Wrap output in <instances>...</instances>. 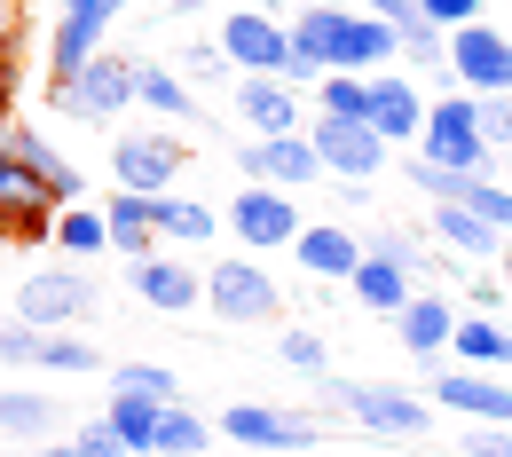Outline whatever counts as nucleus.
<instances>
[{
	"mask_svg": "<svg viewBox=\"0 0 512 457\" xmlns=\"http://www.w3.org/2000/svg\"><path fill=\"white\" fill-rule=\"evenodd\" d=\"M316 418H347L363 434H386V442H418L434 426V402L410 387H379V379H339L323 371L316 379Z\"/></svg>",
	"mask_w": 512,
	"mask_h": 457,
	"instance_id": "obj_1",
	"label": "nucleus"
},
{
	"mask_svg": "<svg viewBox=\"0 0 512 457\" xmlns=\"http://www.w3.org/2000/svg\"><path fill=\"white\" fill-rule=\"evenodd\" d=\"M418 158L442 166V174H489V134H481V103L465 87H449L426 103V134H418Z\"/></svg>",
	"mask_w": 512,
	"mask_h": 457,
	"instance_id": "obj_2",
	"label": "nucleus"
},
{
	"mask_svg": "<svg viewBox=\"0 0 512 457\" xmlns=\"http://www.w3.org/2000/svg\"><path fill=\"white\" fill-rule=\"evenodd\" d=\"M221 442H237V450H276V457H300V450H316V434H323V418L316 410H284V402H229L221 418Z\"/></svg>",
	"mask_w": 512,
	"mask_h": 457,
	"instance_id": "obj_3",
	"label": "nucleus"
},
{
	"mask_svg": "<svg viewBox=\"0 0 512 457\" xmlns=\"http://www.w3.org/2000/svg\"><path fill=\"white\" fill-rule=\"evenodd\" d=\"M205 308L221 316V324H276L284 316V292H276V276L260 268V253H237V261H213L205 268Z\"/></svg>",
	"mask_w": 512,
	"mask_h": 457,
	"instance_id": "obj_4",
	"label": "nucleus"
},
{
	"mask_svg": "<svg viewBox=\"0 0 512 457\" xmlns=\"http://www.w3.org/2000/svg\"><path fill=\"white\" fill-rule=\"evenodd\" d=\"M16 316L32 331H79L95 316V276L87 268H32L16 284Z\"/></svg>",
	"mask_w": 512,
	"mask_h": 457,
	"instance_id": "obj_5",
	"label": "nucleus"
},
{
	"mask_svg": "<svg viewBox=\"0 0 512 457\" xmlns=\"http://www.w3.org/2000/svg\"><path fill=\"white\" fill-rule=\"evenodd\" d=\"M221 48L245 79H284L292 71V16H268V8H229L221 16Z\"/></svg>",
	"mask_w": 512,
	"mask_h": 457,
	"instance_id": "obj_6",
	"label": "nucleus"
},
{
	"mask_svg": "<svg viewBox=\"0 0 512 457\" xmlns=\"http://www.w3.org/2000/svg\"><path fill=\"white\" fill-rule=\"evenodd\" d=\"M449 87H465V95H512V40L489 24V16H473V24H457L449 32Z\"/></svg>",
	"mask_w": 512,
	"mask_h": 457,
	"instance_id": "obj_7",
	"label": "nucleus"
},
{
	"mask_svg": "<svg viewBox=\"0 0 512 457\" xmlns=\"http://www.w3.org/2000/svg\"><path fill=\"white\" fill-rule=\"evenodd\" d=\"M48 95H56V111H64V119H79V127H111L119 111H134V64L103 48L95 64L79 71V79L48 87Z\"/></svg>",
	"mask_w": 512,
	"mask_h": 457,
	"instance_id": "obj_8",
	"label": "nucleus"
},
{
	"mask_svg": "<svg viewBox=\"0 0 512 457\" xmlns=\"http://www.w3.org/2000/svg\"><path fill=\"white\" fill-rule=\"evenodd\" d=\"M229 229H237V245H245V253H292V237H300L308 221H300L292 190L245 182V190L229 197Z\"/></svg>",
	"mask_w": 512,
	"mask_h": 457,
	"instance_id": "obj_9",
	"label": "nucleus"
},
{
	"mask_svg": "<svg viewBox=\"0 0 512 457\" xmlns=\"http://www.w3.org/2000/svg\"><path fill=\"white\" fill-rule=\"evenodd\" d=\"M56 213H64V205L40 190V182L16 166V150L0 142V237H8V245H56Z\"/></svg>",
	"mask_w": 512,
	"mask_h": 457,
	"instance_id": "obj_10",
	"label": "nucleus"
},
{
	"mask_svg": "<svg viewBox=\"0 0 512 457\" xmlns=\"http://www.w3.org/2000/svg\"><path fill=\"white\" fill-rule=\"evenodd\" d=\"M182 166H190V142H174V134H119V142H111V174H119V190L166 197L174 182H182Z\"/></svg>",
	"mask_w": 512,
	"mask_h": 457,
	"instance_id": "obj_11",
	"label": "nucleus"
},
{
	"mask_svg": "<svg viewBox=\"0 0 512 457\" xmlns=\"http://www.w3.org/2000/svg\"><path fill=\"white\" fill-rule=\"evenodd\" d=\"M426 402L449 410V418H465V426H512V379H497V371H465V363L434 371Z\"/></svg>",
	"mask_w": 512,
	"mask_h": 457,
	"instance_id": "obj_12",
	"label": "nucleus"
},
{
	"mask_svg": "<svg viewBox=\"0 0 512 457\" xmlns=\"http://www.w3.org/2000/svg\"><path fill=\"white\" fill-rule=\"evenodd\" d=\"M308 142H316L323 174H331V182H347V190H363V182L386 166V142L371 134V119H316Z\"/></svg>",
	"mask_w": 512,
	"mask_h": 457,
	"instance_id": "obj_13",
	"label": "nucleus"
},
{
	"mask_svg": "<svg viewBox=\"0 0 512 457\" xmlns=\"http://www.w3.org/2000/svg\"><path fill=\"white\" fill-rule=\"evenodd\" d=\"M237 166H245V182H268V190H308V182H323V158H316L308 134H253L237 150Z\"/></svg>",
	"mask_w": 512,
	"mask_h": 457,
	"instance_id": "obj_14",
	"label": "nucleus"
},
{
	"mask_svg": "<svg viewBox=\"0 0 512 457\" xmlns=\"http://www.w3.org/2000/svg\"><path fill=\"white\" fill-rule=\"evenodd\" d=\"M127 292L142 308H158V316H190L205 300V276L190 261H174V253H150V261H127Z\"/></svg>",
	"mask_w": 512,
	"mask_h": 457,
	"instance_id": "obj_15",
	"label": "nucleus"
},
{
	"mask_svg": "<svg viewBox=\"0 0 512 457\" xmlns=\"http://www.w3.org/2000/svg\"><path fill=\"white\" fill-rule=\"evenodd\" d=\"M363 237L355 229H339V221H308L300 237H292V268H308L316 284H355V268H363Z\"/></svg>",
	"mask_w": 512,
	"mask_h": 457,
	"instance_id": "obj_16",
	"label": "nucleus"
},
{
	"mask_svg": "<svg viewBox=\"0 0 512 457\" xmlns=\"http://www.w3.org/2000/svg\"><path fill=\"white\" fill-rule=\"evenodd\" d=\"M0 142L16 150V166H24L40 190L56 197V205H87V182H79V166H71V158H64V150H56V142H48L40 127H24V119H16V127L0 134Z\"/></svg>",
	"mask_w": 512,
	"mask_h": 457,
	"instance_id": "obj_17",
	"label": "nucleus"
},
{
	"mask_svg": "<svg viewBox=\"0 0 512 457\" xmlns=\"http://www.w3.org/2000/svg\"><path fill=\"white\" fill-rule=\"evenodd\" d=\"M426 103H434V95H418V79L371 71V111H363V119H371V134L394 150V142H418V134H426Z\"/></svg>",
	"mask_w": 512,
	"mask_h": 457,
	"instance_id": "obj_18",
	"label": "nucleus"
},
{
	"mask_svg": "<svg viewBox=\"0 0 512 457\" xmlns=\"http://www.w3.org/2000/svg\"><path fill=\"white\" fill-rule=\"evenodd\" d=\"M394 331H402V355H418V363H442L449 339H457V308H449L442 292H418V300L394 316Z\"/></svg>",
	"mask_w": 512,
	"mask_h": 457,
	"instance_id": "obj_19",
	"label": "nucleus"
},
{
	"mask_svg": "<svg viewBox=\"0 0 512 457\" xmlns=\"http://www.w3.org/2000/svg\"><path fill=\"white\" fill-rule=\"evenodd\" d=\"M103 32H111L103 16H79V8H64V16H56V32H48V79H56V87H64V79H79V71L103 56Z\"/></svg>",
	"mask_w": 512,
	"mask_h": 457,
	"instance_id": "obj_20",
	"label": "nucleus"
},
{
	"mask_svg": "<svg viewBox=\"0 0 512 457\" xmlns=\"http://www.w3.org/2000/svg\"><path fill=\"white\" fill-rule=\"evenodd\" d=\"M237 111L253 134H308L300 127V87L292 79H237Z\"/></svg>",
	"mask_w": 512,
	"mask_h": 457,
	"instance_id": "obj_21",
	"label": "nucleus"
},
{
	"mask_svg": "<svg viewBox=\"0 0 512 457\" xmlns=\"http://www.w3.org/2000/svg\"><path fill=\"white\" fill-rule=\"evenodd\" d=\"M426 229H434V245H442L449 261H489V253H505V237H497L481 213H465V205H434Z\"/></svg>",
	"mask_w": 512,
	"mask_h": 457,
	"instance_id": "obj_22",
	"label": "nucleus"
},
{
	"mask_svg": "<svg viewBox=\"0 0 512 457\" xmlns=\"http://www.w3.org/2000/svg\"><path fill=\"white\" fill-rule=\"evenodd\" d=\"M150 229H158V253H166V245H213L221 213L197 205V197H182V190H166V197H150Z\"/></svg>",
	"mask_w": 512,
	"mask_h": 457,
	"instance_id": "obj_23",
	"label": "nucleus"
},
{
	"mask_svg": "<svg viewBox=\"0 0 512 457\" xmlns=\"http://www.w3.org/2000/svg\"><path fill=\"white\" fill-rule=\"evenodd\" d=\"M103 221H111V253H119V261H150V253H158L150 197H142V190H111V197H103Z\"/></svg>",
	"mask_w": 512,
	"mask_h": 457,
	"instance_id": "obj_24",
	"label": "nucleus"
},
{
	"mask_svg": "<svg viewBox=\"0 0 512 457\" xmlns=\"http://www.w3.org/2000/svg\"><path fill=\"white\" fill-rule=\"evenodd\" d=\"M134 103L142 111H158V119H197V87L182 79V71H166V64H134Z\"/></svg>",
	"mask_w": 512,
	"mask_h": 457,
	"instance_id": "obj_25",
	"label": "nucleus"
},
{
	"mask_svg": "<svg viewBox=\"0 0 512 457\" xmlns=\"http://www.w3.org/2000/svg\"><path fill=\"white\" fill-rule=\"evenodd\" d=\"M457 363L465 371H512V331L497 324V316H457Z\"/></svg>",
	"mask_w": 512,
	"mask_h": 457,
	"instance_id": "obj_26",
	"label": "nucleus"
},
{
	"mask_svg": "<svg viewBox=\"0 0 512 457\" xmlns=\"http://www.w3.org/2000/svg\"><path fill=\"white\" fill-rule=\"evenodd\" d=\"M213 434H221V426L197 418L190 402H166V410H158V450H150V457H205Z\"/></svg>",
	"mask_w": 512,
	"mask_h": 457,
	"instance_id": "obj_27",
	"label": "nucleus"
},
{
	"mask_svg": "<svg viewBox=\"0 0 512 457\" xmlns=\"http://www.w3.org/2000/svg\"><path fill=\"white\" fill-rule=\"evenodd\" d=\"M103 418H111V434H119V450H127V457H150V450H158V402L111 394V402H103Z\"/></svg>",
	"mask_w": 512,
	"mask_h": 457,
	"instance_id": "obj_28",
	"label": "nucleus"
},
{
	"mask_svg": "<svg viewBox=\"0 0 512 457\" xmlns=\"http://www.w3.org/2000/svg\"><path fill=\"white\" fill-rule=\"evenodd\" d=\"M48 426H56V394L0 387V434H16V442H40Z\"/></svg>",
	"mask_w": 512,
	"mask_h": 457,
	"instance_id": "obj_29",
	"label": "nucleus"
},
{
	"mask_svg": "<svg viewBox=\"0 0 512 457\" xmlns=\"http://www.w3.org/2000/svg\"><path fill=\"white\" fill-rule=\"evenodd\" d=\"M56 245H64L71 261L111 253V221H103V205H64V213H56Z\"/></svg>",
	"mask_w": 512,
	"mask_h": 457,
	"instance_id": "obj_30",
	"label": "nucleus"
},
{
	"mask_svg": "<svg viewBox=\"0 0 512 457\" xmlns=\"http://www.w3.org/2000/svg\"><path fill=\"white\" fill-rule=\"evenodd\" d=\"M40 371H48V379H95L103 355H95V339H79V331H48V339H40Z\"/></svg>",
	"mask_w": 512,
	"mask_h": 457,
	"instance_id": "obj_31",
	"label": "nucleus"
},
{
	"mask_svg": "<svg viewBox=\"0 0 512 457\" xmlns=\"http://www.w3.org/2000/svg\"><path fill=\"white\" fill-rule=\"evenodd\" d=\"M111 394H134V402H182V379L166 363H111Z\"/></svg>",
	"mask_w": 512,
	"mask_h": 457,
	"instance_id": "obj_32",
	"label": "nucleus"
},
{
	"mask_svg": "<svg viewBox=\"0 0 512 457\" xmlns=\"http://www.w3.org/2000/svg\"><path fill=\"white\" fill-rule=\"evenodd\" d=\"M371 111V79H355V71H331L316 87V119H363Z\"/></svg>",
	"mask_w": 512,
	"mask_h": 457,
	"instance_id": "obj_33",
	"label": "nucleus"
},
{
	"mask_svg": "<svg viewBox=\"0 0 512 457\" xmlns=\"http://www.w3.org/2000/svg\"><path fill=\"white\" fill-rule=\"evenodd\" d=\"M402 64L449 71V32H442V24H426V16H410V24H402Z\"/></svg>",
	"mask_w": 512,
	"mask_h": 457,
	"instance_id": "obj_34",
	"label": "nucleus"
},
{
	"mask_svg": "<svg viewBox=\"0 0 512 457\" xmlns=\"http://www.w3.org/2000/svg\"><path fill=\"white\" fill-rule=\"evenodd\" d=\"M276 355H284V371H300V379H323V371H331L323 331H276Z\"/></svg>",
	"mask_w": 512,
	"mask_h": 457,
	"instance_id": "obj_35",
	"label": "nucleus"
},
{
	"mask_svg": "<svg viewBox=\"0 0 512 457\" xmlns=\"http://www.w3.org/2000/svg\"><path fill=\"white\" fill-rule=\"evenodd\" d=\"M40 339H48V331H32L24 316H8V324H0V363H16V371H40Z\"/></svg>",
	"mask_w": 512,
	"mask_h": 457,
	"instance_id": "obj_36",
	"label": "nucleus"
},
{
	"mask_svg": "<svg viewBox=\"0 0 512 457\" xmlns=\"http://www.w3.org/2000/svg\"><path fill=\"white\" fill-rule=\"evenodd\" d=\"M182 71H190V79H245V71L229 64L221 40H190V48H182Z\"/></svg>",
	"mask_w": 512,
	"mask_h": 457,
	"instance_id": "obj_37",
	"label": "nucleus"
},
{
	"mask_svg": "<svg viewBox=\"0 0 512 457\" xmlns=\"http://www.w3.org/2000/svg\"><path fill=\"white\" fill-rule=\"evenodd\" d=\"M457 457H512V426H457Z\"/></svg>",
	"mask_w": 512,
	"mask_h": 457,
	"instance_id": "obj_38",
	"label": "nucleus"
},
{
	"mask_svg": "<svg viewBox=\"0 0 512 457\" xmlns=\"http://www.w3.org/2000/svg\"><path fill=\"white\" fill-rule=\"evenodd\" d=\"M481 103V134H489V150H512V95H473Z\"/></svg>",
	"mask_w": 512,
	"mask_h": 457,
	"instance_id": "obj_39",
	"label": "nucleus"
},
{
	"mask_svg": "<svg viewBox=\"0 0 512 457\" xmlns=\"http://www.w3.org/2000/svg\"><path fill=\"white\" fill-rule=\"evenodd\" d=\"M418 16H426V24H442V32H457V24H473V16H481V0H418Z\"/></svg>",
	"mask_w": 512,
	"mask_h": 457,
	"instance_id": "obj_40",
	"label": "nucleus"
},
{
	"mask_svg": "<svg viewBox=\"0 0 512 457\" xmlns=\"http://www.w3.org/2000/svg\"><path fill=\"white\" fill-rule=\"evenodd\" d=\"M71 442H79V457H127V450H119V434H111V418H87Z\"/></svg>",
	"mask_w": 512,
	"mask_h": 457,
	"instance_id": "obj_41",
	"label": "nucleus"
},
{
	"mask_svg": "<svg viewBox=\"0 0 512 457\" xmlns=\"http://www.w3.org/2000/svg\"><path fill=\"white\" fill-rule=\"evenodd\" d=\"M16 71H24V24L0 32V87H8V95H16Z\"/></svg>",
	"mask_w": 512,
	"mask_h": 457,
	"instance_id": "obj_42",
	"label": "nucleus"
},
{
	"mask_svg": "<svg viewBox=\"0 0 512 457\" xmlns=\"http://www.w3.org/2000/svg\"><path fill=\"white\" fill-rule=\"evenodd\" d=\"M355 8H363V16H379V24H394V32L418 16V0H355Z\"/></svg>",
	"mask_w": 512,
	"mask_h": 457,
	"instance_id": "obj_43",
	"label": "nucleus"
},
{
	"mask_svg": "<svg viewBox=\"0 0 512 457\" xmlns=\"http://www.w3.org/2000/svg\"><path fill=\"white\" fill-rule=\"evenodd\" d=\"M64 8H79V16H103V24H111V16H127V0H64Z\"/></svg>",
	"mask_w": 512,
	"mask_h": 457,
	"instance_id": "obj_44",
	"label": "nucleus"
},
{
	"mask_svg": "<svg viewBox=\"0 0 512 457\" xmlns=\"http://www.w3.org/2000/svg\"><path fill=\"white\" fill-rule=\"evenodd\" d=\"M16 8H24V0H0V32H16V24H24Z\"/></svg>",
	"mask_w": 512,
	"mask_h": 457,
	"instance_id": "obj_45",
	"label": "nucleus"
},
{
	"mask_svg": "<svg viewBox=\"0 0 512 457\" xmlns=\"http://www.w3.org/2000/svg\"><path fill=\"white\" fill-rule=\"evenodd\" d=\"M16 127V95H8V87H0V134Z\"/></svg>",
	"mask_w": 512,
	"mask_h": 457,
	"instance_id": "obj_46",
	"label": "nucleus"
},
{
	"mask_svg": "<svg viewBox=\"0 0 512 457\" xmlns=\"http://www.w3.org/2000/svg\"><path fill=\"white\" fill-rule=\"evenodd\" d=\"M150 8H174V16H197L205 0H150Z\"/></svg>",
	"mask_w": 512,
	"mask_h": 457,
	"instance_id": "obj_47",
	"label": "nucleus"
},
{
	"mask_svg": "<svg viewBox=\"0 0 512 457\" xmlns=\"http://www.w3.org/2000/svg\"><path fill=\"white\" fill-rule=\"evenodd\" d=\"M229 8H268V16H276V8H284V0H229Z\"/></svg>",
	"mask_w": 512,
	"mask_h": 457,
	"instance_id": "obj_48",
	"label": "nucleus"
},
{
	"mask_svg": "<svg viewBox=\"0 0 512 457\" xmlns=\"http://www.w3.org/2000/svg\"><path fill=\"white\" fill-rule=\"evenodd\" d=\"M16 457H48V450H16Z\"/></svg>",
	"mask_w": 512,
	"mask_h": 457,
	"instance_id": "obj_49",
	"label": "nucleus"
}]
</instances>
